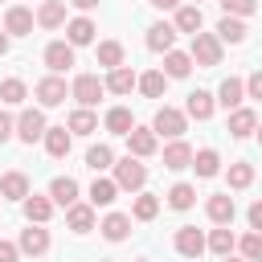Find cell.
I'll return each mask as SVG.
<instances>
[{
  "label": "cell",
  "instance_id": "cell-10",
  "mask_svg": "<svg viewBox=\"0 0 262 262\" xmlns=\"http://www.w3.org/2000/svg\"><path fill=\"white\" fill-rule=\"evenodd\" d=\"M33 8H25V4H12L8 12H4V33L8 37H29L33 33Z\"/></svg>",
  "mask_w": 262,
  "mask_h": 262
},
{
  "label": "cell",
  "instance_id": "cell-7",
  "mask_svg": "<svg viewBox=\"0 0 262 262\" xmlns=\"http://www.w3.org/2000/svg\"><path fill=\"white\" fill-rule=\"evenodd\" d=\"M172 246H176V254H180V258H201V254L209 250V237H205L196 225H180V229H176V237H172Z\"/></svg>",
  "mask_w": 262,
  "mask_h": 262
},
{
  "label": "cell",
  "instance_id": "cell-37",
  "mask_svg": "<svg viewBox=\"0 0 262 262\" xmlns=\"http://www.w3.org/2000/svg\"><path fill=\"white\" fill-rule=\"evenodd\" d=\"M66 127H70L74 135H94V131H98V115H94L90 106H78V111L70 115V123H66Z\"/></svg>",
  "mask_w": 262,
  "mask_h": 262
},
{
  "label": "cell",
  "instance_id": "cell-21",
  "mask_svg": "<svg viewBox=\"0 0 262 262\" xmlns=\"http://www.w3.org/2000/svg\"><path fill=\"white\" fill-rule=\"evenodd\" d=\"M29 192H33V188H29V176H25V172L12 168V172L0 176V196H4V201H25Z\"/></svg>",
  "mask_w": 262,
  "mask_h": 262
},
{
  "label": "cell",
  "instance_id": "cell-30",
  "mask_svg": "<svg viewBox=\"0 0 262 262\" xmlns=\"http://www.w3.org/2000/svg\"><path fill=\"white\" fill-rule=\"evenodd\" d=\"M192 66H196L192 53H180V49H168V53H164V74H168V78H188Z\"/></svg>",
  "mask_w": 262,
  "mask_h": 262
},
{
  "label": "cell",
  "instance_id": "cell-27",
  "mask_svg": "<svg viewBox=\"0 0 262 262\" xmlns=\"http://www.w3.org/2000/svg\"><path fill=\"white\" fill-rule=\"evenodd\" d=\"M119 192H123V188L115 184V176H94V184H90V205H94V209H98V205L106 209V205H115Z\"/></svg>",
  "mask_w": 262,
  "mask_h": 262
},
{
  "label": "cell",
  "instance_id": "cell-25",
  "mask_svg": "<svg viewBox=\"0 0 262 262\" xmlns=\"http://www.w3.org/2000/svg\"><path fill=\"white\" fill-rule=\"evenodd\" d=\"M66 4H70V0H41L37 25H41V29H61V25H66Z\"/></svg>",
  "mask_w": 262,
  "mask_h": 262
},
{
  "label": "cell",
  "instance_id": "cell-19",
  "mask_svg": "<svg viewBox=\"0 0 262 262\" xmlns=\"http://www.w3.org/2000/svg\"><path fill=\"white\" fill-rule=\"evenodd\" d=\"M94 20L90 16H74V20H66V41L78 49V45H94Z\"/></svg>",
  "mask_w": 262,
  "mask_h": 262
},
{
  "label": "cell",
  "instance_id": "cell-51",
  "mask_svg": "<svg viewBox=\"0 0 262 262\" xmlns=\"http://www.w3.org/2000/svg\"><path fill=\"white\" fill-rule=\"evenodd\" d=\"M221 262H250V258H242V254H237V258H233V254H225Z\"/></svg>",
  "mask_w": 262,
  "mask_h": 262
},
{
  "label": "cell",
  "instance_id": "cell-17",
  "mask_svg": "<svg viewBox=\"0 0 262 262\" xmlns=\"http://www.w3.org/2000/svg\"><path fill=\"white\" fill-rule=\"evenodd\" d=\"M78 180L74 176H53L49 180V196H53V205H61V209H70V205H78Z\"/></svg>",
  "mask_w": 262,
  "mask_h": 262
},
{
  "label": "cell",
  "instance_id": "cell-47",
  "mask_svg": "<svg viewBox=\"0 0 262 262\" xmlns=\"http://www.w3.org/2000/svg\"><path fill=\"white\" fill-rule=\"evenodd\" d=\"M246 221H250V229H262V201H254L246 209Z\"/></svg>",
  "mask_w": 262,
  "mask_h": 262
},
{
  "label": "cell",
  "instance_id": "cell-41",
  "mask_svg": "<svg viewBox=\"0 0 262 262\" xmlns=\"http://www.w3.org/2000/svg\"><path fill=\"white\" fill-rule=\"evenodd\" d=\"M225 176H229V188H250L254 184V164L250 160H233Z\"/></svg>",
  "mask_w": 262,
  "mask_h": 262
},
{
  "label": "cell",
  "instance_id": "cell-50",
  "mask_svg": "<svg viewBox=\"0 0 262 262\" xmlns=\"http://www.w3.org/2000/svg\"><path fill=\"white\" fill-rule=\"evenodd\" d=\"M8 41H12V37H8V33H4V29H0V57H4V53H8Z\"/></svg>",
  "mask_w": 262,
  "mask_h": 262
},
{
  "label": "cell",
  "instance_id": "cell-52",
  "mask_svg": "<svg viewBox=\"0 0 262 262\" xmlns=\"http://www.w3.org/2000/svg\"><path fill=\"white\" fill-rule=\"evenodd\" d=\"M254 135H258V143H262V119H258V131H254Z\"/></svg>",
  "mask_w": 262,
  "mask_h": 262
},
{
  "label": "cell",
  "instance_id": "cell-32",
  "mask_svg": "<svg viewBox=\"0 0 262 262\" xmlns=\"http://www.w3.org/2000/svg\"><path fill=\"white\" fill-rule=\"evenodd\" d=\"M164 90H168V74H164V70L139 74V94H143V98H164Z\"/></svg>",
  "mask_w": 262,
  "mask_h": 262
},
{
  "label": "cell",
  "instance_id": "cell-22",
  "mask_svg": "<svg viewBox=\"0 0 262 262\" xmlns=\"http://www.w3.org/2000/svg\"><path fill=\"white\" fill-rule=\"evenodd\" d=\"M20 205H25V221H33V225H45V221L53 217V196H37V192H29Z\"/></svg>",
  "mask_w": 262,
  "mask_h": 262
},
{
  "label": "cell",
  "instance_id": "cell-53",
  "mask_svg": "<svg viewBox=\"0 0 262 262\" xmlns=\"http://www.w3.org/2000/svg\"><path fill=\"white\" fill-rule=\"evenodd\" d=\"M192 4H201V0H192Z\"/></svg>",
  "mask_w": 262,
  "mask_h": 262
},
{
  "label": "cell",
  "instance_id": "cell-48",
  "mask_svg": "<svg viewBox=\"0 0 262 262\" xmlns=\"http://www.w3.org/2000/svg\"><path fill=\"white\" fill-rule=\"evenodd\" d=\"M147 4H151V8H160V12H176L184 0H147Z\"/></svg>",
  "mask_w": 262,
  "mask_h": 262
},
{
  "label": "cell",
  "instance_id": "cell-33",
  "mask_svg": "<svg viewBox=\"0 0 262 262\" xmlns=\"http://www.w3.org/2000/svg\"><path fill=\"white\" fill-rule=\"evenodd\" d=\"M168 205H172L176 213H188V209L196 205V188H192L188 180H180V184H172V188H168Z\"/></svg>",
  "mask_w": 262,
  "mask_h": 262
},
{
  "label": "cell",
  "instance_id": "cell-34",
  "mask_svg": "<svg viewBox=\"0 0 262 262\" xmlns=\"http://www.w3.org/2000/svg\"><path fill=\"white\" fill-rule=\"evenodd\" d=\"M156 213H160V196H156V192H135L131 217H135V221H156Z\"/></svg>",
  "mask_w": 262,
  "mask_h": 262
},
{
  "label": "cell",
  "instance_id": "cell-40",
  "mask_svg": "<svg viewBox=\"0 0 262 262\" xmlns=\"http://www.w3.org/2000/svg\"><path fill=\"white\" fill-rule=\"evenodd\" d=\"M29 98V86L20 82V78H4L0 82V102H8V106H20Z\"/></svg>",
  "mask_w": 262,
  "mask_h": 262
},
{
  "label": "cell",
  "instance_id": "cell-24",
  "mask_svg": "<svg viewBox=\"0 0 262 262\" xmlns=\"http://www.w3.org/2000/svg\"><path fill=\"white\" fill-rule=\"evenodd\" d=\"M131 221H135V217H127V213H106V217L98 221V229H102V237H106V242H127Z\"/></svg>",
  "mask_w": 262,
  "mask_h": 262
},
{
  "label": "cell",
  "instance_id": "cell-3",
  "mask_svg": "<svg viewBox=\"0 0 262 262\" xmlns=\"http://www.w3.org/2000/svg\"><path fill=\"white\" fill-rule=\"evenodd\" d=\"M45 131H49V123H45V106H29V111H20L16 115V139L20 143H37V139H45Z\"/></svg>",
  "mask_w": 262,
  "mask_h": 262
},
{
  "label": "cell",
  "instance_id": "cell-14",
  "mask_svg": "<svg viewBox=\"0 0 262 262\" xmlns=\"http://www.w3.org/2000/svg\"><path fill=\"white\" fill-rule=\"evenodd\" d=\"M213 111H217V94H209V90H192V94H188V102H184V115H188V119H196V123L213 119Z\"/></svg>",
  "mask_w": 262,
  "mask_h": 262
},
{
  "label": "cell",
  "instance_id": "cell-20",
  "mask_svg": "<svg viewBox=\"0 0 262 262\" xmlns=\"http://www.w3.org/2000/svg\"><path fill=\"white\" fill-rule=\"evenodd\" d=\"M70 147H74V131H70V127H49V131H45V151H49L53 160H66Z\"/></svg>",
  "mask_w": 262,
  "mask_h": 262
},
{
  "label": "cell",
  "instance_id": "cell-12",
  "mask_svg": "<svg viewBox=\"0 0 262 262\" xmlns=\"http://www.w3.org/2000/svg\"><path fill=\"white\" fill-rule=\"evenodd\" d=\"M147 49H151V53L176 49V25H172V20H156V25L147 29Z\"/></svg>",
  "mask_w": 262,
  "mask_h": 262
},
{
  "label": "cell",
  "instance_id": "cell-5",
  "mask_svg": "<svg viewBox=\"0 0 262 262\" xmlns=\"http://www.w3.org/2000/svg\"><path fill=\"white\" fill-rule=\"evenodd\" d=\"M33 94H37V102L49 111V106H61V102L70 98V86H66V78H61V74H45V78L33 86Z\"/></svg>",
  "mask_w": 262,
  "mask_h": 262
},
{
  "label": "cell",
  "instance_id": "cell-23",
  "mask_svg": "<svg viewBox=\"0 0 262 262\" xmlns=\"http://www.w3.org/2000/svg\"><path fill=\"white\" fill-rule=\"evenodd\" d=\"M66 225H70L78 237H82V233H90V229H94V205H90V201H86V205H82V201H78V205H70V209H66Z\"/></svg>",
  "mask_w": 262,
  "mask_h": 262
},
{
  "label": "cell",
  "instance_id": "cell-6",
  "mask_svg": "<svg viewBox=\"0 0 262 262\" xmlns=\"http://www.w3.org/2000/svg\"><path fill=\"white\" fill-rule=\"evenodd\" d=\"M102 94H106V82L98 74H78L70 82V98H78V106H94Z\"/></svg>",
  "mask_w": 262,
  "mask_h": 262
},
{
  "label": "cell",
  "instance_id": "cell-35",
  "mask_svg": "<svg viewBox=\"0 0 262 262\" xmlns=\"http://www.w3.org/2000/svg\"><path fill=\"white\" fill-rule=\"evenodd\" d=\"M94 57H98V66L102 70H115V66H123V41H98V49H94Z\"/></svg>",
  "mask_w": 262,
  "mask_h": 262
},
{
  "label": "cell",
  "instance_id": "cell-16",
  "mask_svg": "<svg viewBox=\"0 0 262 262\" xmlns=\"http://www.w3.org/2000/svg\"><path fill=\"white\" fill-rule=\"evenodd\" d=\"M102 82H106V90H111V94H131V90L139 86V74H135L131 66H115V70H106V78H102Z\"/></svg>",
  "mask_w": 262,
  "mask_h": 262
},
{
  "label": "cell",
  "instance_id": "cell-38",
  "mask_svg": "<svg viewBox=\"0 0 262 262\" xmlns=\"http://www.w3.org/2000/svg\"><path fill=\"white\" fill-rule=\"evenodd\" d=\"M86 168H90V172H106V168H115V151H111V143H94V147H86Z\"/></svg>",
  "mask_w": 262,
  "mask_h": 262
},
{
  "label": "cell",
  "instance_id": "cell-28",
  "mask_svg": "<svg viewBox=\"0 0 262 262\" xmlns=\"http://www.w3.org/2000/svg\"><path fill=\"white\" fill-rule=\"evenodd\" d=\"M246 33H250V29H246L242 16H221V20H217V37H221V45H242Z\"/></svg>",
  "mask_w": 262,
  "mask_h": 262
},
{
  "label": "cell",
  "instance_id": "cell-9",
  "mask_svg": "<svg viewBox=\"0 0 262 262\" xmlns=\"http://www.w3.org/2000/svg\"><path fill=\"white\" fill-rule=\"evenodd\" d=\"M205 213H209V221H213V225H233L237 205H233V196H229V192H213V196L205 201Z\"/></svg>",
  "mask_w": 262,
  "mask_h": 262
},
{
  "label": "cell",
  "instance_id": "cell-31",
  "mask_svg": "<svg viewBox=\"0 0 262 262\" xmlns=\"http://www.w3.org/2000/svg\"><path fill=\"white\" fill-rule=\"evenodd\" d=\"M192 172H196L201 180L217 176V172H221V156H217L213 147H201V151H192Z\"/></svg>",
  "mask_w": 262,
  "mask_h": 262
},
{
  "label": "cell",
  "instance_id": "cell-42",
  "mask_svg": "<svg viewBox=\"0 0 262 262\" xmlns=\"http://www.w3.org/2000/svg\"><path fill=\"white\" fill-rule=\"evenodd\" d=\"M237 254L250 258V262H262V229H250L237 237Z\"/></svg>",
  "mask_w": 262,
  "mask_h": 262
},
{
  "label": "cell",
  "instance_id": "cell-54",
  "mask_svg": "<svg viewBox=\"0 0 262 262\" xmlns=\"http://www.w3.org/2000/svg\"><path fill=\"white\" fill-rule=\"evenodd\" d=\"M0 205H4V196H0Z\"/></svg>",
  "mask_w": 262,
  "mask_h": 262
},
{
  "label": "cell",
  "instance_id": "cell-44",
  "mask_svg": "<svg viewBox=\"0 0 262 262\" xmlns=\"http://www.w3.org/2000/svg\"><path fill=\"white\" fill-rule=\"evenodd\" d=\"M246 98H262V70H254L246 78Z\"/></svg>",
  "mask_w": 262,
  "mask_h": 262
},
{
  "label": "cell",
  "instance_id": "cell-4",
  "mask_svg": "<svg viewBox=\"0 0 262 262\" xmlns=\"http://www.w3.org/2000/svg\"><path fill=\"white\" fill-rule=\"evenodd\" d=\"M151 131H156V135H164V139H180V135L188 131V115H184V111H176V106H160V111H156V119H151Z\"/></svg>",
  "mask_w": 262,
  "mask_h": 262
},
{
  "label": "cell",
  "instance_id": "cell-8",
  "mask_svg": "<svg viewBox=\"0 0 262 262\" xmlns=\"http://www.w3.org/2000/svg\"><path fill=\"white\" fill-rule=\"evenodd\" d=\"M123 139H127V151H131V156H139V160H147V156H156V151H160V135H156L151 127H131Z\"/></svg>",
  "mask_w": 262,
  "mask_h": 262
},
{
  "label": "cell",
  "instance_id": "cell-46",
  "mask_svg": "<svg viewBox=\"0 0 262 262\" xmlns=\"http://www.w3.org/2000/svg\"><path fill=\"white\" fill-rule=\"evenodd\" d=\"M0 262H20V246L16 242H0Z\"/></svg>",
  "mask_w": 262,
  "mask_h": 262
},
{
  "label": "cell",
  "instance_id": "cell-49",
  "mask_svg": "<svg viewBox=\"0 0 262 262\" xmlns=\"http://www.w3.org/2000/svg\"><path fill=\"white\" fill-rule=\"evenodd\" d=\"M78 12H90V8H98V0H70Z\"/></svg>",
  "mask_w": 262,
  "mask_h": 262
},
{
  "label": "cell",
  "instance_id": "cell-45",
  "mask_svg": "<svg viewBox=\"0 0 262 262\" xmlns=\"http://www.w3.org/2000/svg\"><path fill=\"white\" fill-rule=\"evenodd\" d=\"M12 135H16V119H12V115H4V111H0V143H8V139H12Z\"/></svg>",
  "mask_w": 262,
  "mask_h": 262
},
{
  "label": "cell",
  "instance_id": "cell-13",
  "mask_svg": "<svg viewBox=\"0 0 262 262\" xmlns=\"http://www.w3.org/2000/svg\"><path fill=\"white\" fill-rule=\"evenodd\" d=\"M45 66H49V74H66L74 66V45L70 41H49L45 45Z\"/></svg>",
  "mask_w": 262,
  "mask_h": 262
},
{
  "label": "cell",
  "instance_id": "cell-26",
  "mask_svg": "<svg viewBox=\"0 0 262 262\" xmlns=\"http://www.w3.org/2000/svg\"><path fill=\"white\" fill-rule=\"evenodd\" d=\"M217 102H221L225 111H237V106L246 102V82H242V78H225V82L217 86Z\"/></svg>",
  "mask_w": 262,
  "mask_h": 262
},
{
  "label": "cell",
  "instance_id": "cell-15",
  "mask_svg": "<svg viewBox=\"0 0 262 262\" xmlns=\"http://www.w3.org/2000/svg\"><path fill=\"white\" fill-rule=\"evenodd\" d=\"M225 131H229L233 139H250V135L258 131V115H254L250 106H237V111H229V123H225Z\"/></svg>",
  "mask_w": 262,
  "mask_h": 262
},
{
  "label": "cell",
  "instance_id": "cell-39",
  "mask_svg": "<svg viewBox=\"0 0 262 262\" xmlns=\"http://www.w3.org/2000/svg\"><path fill=\"white\" fill-rule=\"evenodd\" d=\"M209 250H213L217 258L233 254V250H237V237H233V229H229V225H217V229L209 233Z\"/></svg>",
  "mask_w": 262,
  "mask_h": 262
},
{
  "label": "cell",
  "instance_id": "cell-1",
  "mask_svg": "<svg viewBox=\"0 0 262 262\" xmlns=\"http://www.w3.org/2000/svg\"><path fill=\"white\" fill-rule=\"evenodd\" d=\"M115 184L123 188V192H143V184H147V164H139V156H123V160H115Z\"/></svg>",
  "mask_w": 262,
  "mask_h": 262
},
{
  "label": "cell",
  "instance_id": "cell-11",
  "mask_svg": "<svg viewBox=\"0 0 262 262\" xmlns=\"http://www.w3.org/2000/svg\"><path fill=\"white\" fill-rule=\"evenodd\" d=\"M16 246H20V254H33V258H41V254L49 250V229L29 221V229H20V237H16Z\"/></svg>",
  "mask_w": 262,
  "mask_h": 262
},
{
  "label": "cell",
  "instance_id": "cell-43",
  "mask_svg": "<svg viewBox=\"0 0 262 262\" xmlns=\"http://www.w3.org/2000/svg\"><path fill=\"white\" fill-rule=\"evenodd\" d=\"M221 12H225V16H242V20H246V16H254V12H258V0H221Z\"/></svg>",
  "mask_w": 262,
  "mask_h": 262
},
{
  "label": "cell",
  "instance_id": "cell-29",
  "mask_svg": "<svg viewBox=\"0 0 262 262\" xmlns=\"http://www.w3.org/2000/svg\"><path fill=\"white\" fill-rule=\"evenodd\" d=\"M164 168H172V172L192 168V147H188L184 139H172V143L164 147Z\"/></svg>",
  "mask_w": 262,
  "mask_h": 262
},
{
  "label": "cell",
  "instance_id": "cell-2",
  "mask_svg": "<svg viewBox=\"0 0 262 262\" xmlns=\"http://www.w3.org/2000/svg\"><path fill=\"white\" fill-rule=\"evenodd\" d=\"M188 53H192V61H196L201 70H213V66H221L225 45H221V37H217V33H192Z\"/></svg>",
  "mask_w": 262,
  "mask_h": 262
},
{
  "label": "cell",
  "instance_id": "cell-18",
  "mask_svg": "<svg viewBox=\"0 0 262 262\" xmlns=\"http://www.w3.org/2000/svg\"><path fill=\"white\" fill-rule=\"evenodd\" d=\"M172 25H176V33H201V25H205V12H201V4H180L176 8V16H172Z\"/></svg>",
  "mask_w": 262,
  "mask_h": 262
},
{
  "label": "cell",
  "instance_id": "cell-36",
  "mask_svg": "<svg viewBox=\"0 0 262 262\" xmlns=\"http://www.w3.org/2000/svg\"><path fill=\"white\" fill-rule=\"evenodd\" d=\"M102 127H106L111 135H127V131L135 127V119H131V111H127V106H111V111H106V119H102Z\"/></svg>",
  "mask_w": 262,
  "mask_h": 262
}]
</instances>
